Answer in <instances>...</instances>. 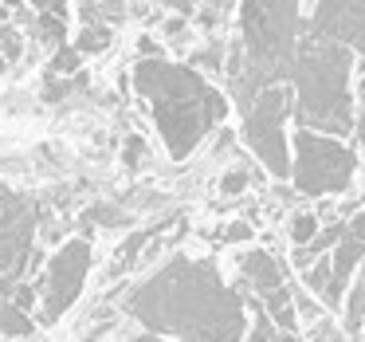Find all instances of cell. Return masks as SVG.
<instances>
[{
  "instance_id": "1",
  "label": "cell",
  "mask_w": 365,
  "mask_h": 342,
  "mask_svg": "<svg viewBox=\"0 0 365 342\" xmlns=\"http://www.w3.org/2000/svg\"><path fill=\"white\" fill-rule=\"evenodd\" d=\"M126 315L165 342H247L244 295L212 260L173 256L130 291Z\"/></svg>"
},
{
  "instance_id": "2",
  "label": "cell",
  "mask_w": 365,
  "mask_h": 342,
  "mask_svg": "<svg viewBox=\"0 0 365 342\" xmlns=\"http://www.w3.org/2000/svg\"><path fill=\"white\" fill-rule=\"evenodd\" d=\"M134 91L145 99L150 119L161 134L169 158H189L224 119H228V95L216 91L197 67L173 64V59H138Z\"/></svg>"
},
{
  "instance_id": "3",
  "label": "cell",
  "mask_w": 365,
  "mask_h": 342,
  "mask_svg": "<svg viewBox=\"0 0 365 342\" xmlns=\"http://www.w3.org/2000/svg\"><path fill=\"white\" fill-rule=\"evenodd\" d=\"M302 4L307 0H240V40L224 59L228 91L240 111L263 87L287 83V67L307 36Z\"/></svg>"
},
{
  "instance_id": "4",
  "label": "cell",
  "mask_w": 365,
  "mask_h": 342,
  "mask_svg": "<svg viewBox=\"0 0 365 342\" xmlns=\"http://www.w3.org/2000/svg\"><path fill=\"white\" fill-rule=\"evenodd\" d=\"M354 51L341 48L322 36H302L299 51H294L291 67H287V83L294 95V119L302 130H318L330 138L354 134Z\"/></svg>"
},
{
  "instance_id": "5",
  "label": "cell",
  "mask_w": 365,
  "mask_h": 342,
  "mask_svg": "<svg viewBox=\"0 0 365 342\" xmlns=\"http://www.w3.org/2000/svg\"><path fill=\"white\" fill-rule=\"evenodd\" d=\"M357 173V150L346 138L318 130H291V181L302 197H334L346 193Z\"/></svg>"
},
{
  "instance_id": "6",
  "label": "cell",
  "mask_w": 365,
  "mask_h": 342,
  "mask_svg": "<svg viewBox=\"0 0 365 342\" xmlns=\"http://www.w3.org/2000/svg\"><path fill=\"white\" fill-rule=\"evenodd\" d=\"M291 119H294L291 83H271L240 111L247 150L255 154V161L271 177H291V134H287Z\"/></svg>"
},
{
  "instance_id": "7",
  "label": "cell",
  "mask_w": 365,
  "mask_h": 342,
  "mask_svg": "<svg viewBox=\"0 0 365 342\" xmlns=\"http://www.w3.org/2000/svg\"><path fill=\"white\" fill-rule=\"evenodd\" d=\"M36 232H40L36 205L0 181V295L4 299H12L28 283V271L36 263Z\"/></svg>"
},
{
  "instance_id": "8",
  "label": "cell",
  "mask_w": 365,
  "mask_h": 342,
  "mask_svg": "<svg viewBox=\"0 0 365 342\" xmlns=\"http://www.w3.org/2000/svg\"><path fill=\"white\" fill-rule=\"evenodd\" d=\"M91 263H95V252H91V240H83V236L63 240V248L51 252L40 279L32 283L36 287V323H43V326L59 323L79 303L83 287L91 279Z\"/></svg>"
},
{
  "instance_id": "9",
  "label": "cell",
  "mask_w": 365,
  "mask_h": 342,
  "mask_svg": "<svg viewBox=\"0 0 365 342\" xmlns=\"http://www.w3.org/2000/svg\"><path fill=\"white\" fill-rule=\"evenodd\" d=\"M236 268H240V283L255 295L263 315L287 334L299 331V307H294V295H291V283H287L283 263L271 252H263V248H252V252H240Z\"/></svg>"
},
{
  "instance_id": "10",
  "label": "cell",
  "mask_w": 365,
  "mask_h": 342,
  "mask_svg": "<svg viewBox=\"0 0 365 342\" xmlns=\"http://www.w3.org/2000/svg\"><path fill=\"white\" fill-rule=\"evenodd\" d=\"M307 32L341 44L365 59V0H310Z\"/></svg>"
},
{
  "instance_id": "11",
  "label": "cell",
  "mask_w": 365,
  "mask_h": 342,
  "mask_svg": "<svg viewBox=\"0 0 365 342\" xmlns=\"http://www.w3.org/2000/svg\"><path fill=\"white\" fill-rule=\"evenodd\" d=\"M365 260V213H354L346 221V232H341V240L334 244L330 252V307H341V295H346L349 279L357 276V268H361Z\"/></svg>"
},
{
  "instance_id": "12",
  "label": "cell",
  "mask_w": 365,
  "mask_h": 342,
  "mask_svg": "<svg viewBox=\"0 0 365 342\" xmlns=\"http://www.w3.org/2000/svg\"><path fill=\"white\" fill-rule=\"evenodd\" d=\"M341 334L346 338H357L361 342L365 334V260L357 268V276L349 279L346 295H341Z\"/></svg>"
},
{
  "instance_id": "13",
  "label": "cell",
  "mask_w": 365,
  "mask_h": 342,
  "mask_svg": "<svg viewBox=\"0 0 365 342\" xmlns=\"http://www.w3.org/2000/svg\"><path fill=\"white\" fill-rule=\"evenodd\" d=\"M83 28H118L126 20V0H75Z\"/></svg>"
},
{
  "instance_id": "14",
  "label": "cell",
  "mask_w": 365,
  "mask_h": 342,
  "mask_svg": "<svg viewBox=\"0 0 365 342\" xmlns=\"http://www.w3.org/2000/svg\"><path fill=\"white\" fill-rule=\"evenodd\" d=\"M28 334H36V318L28 311H20L12 299L0 295V338L16 342V338H28Z\"/></svg>"
},
{
  "instance_id": "15",
  "label": "cell",
  "mask_w": 365,
  "mask_h": 342,
  "mask_svg": "<svg viewBox=\"0 0 365 342\" xmlns=\"http://www.w3.org/2000/svg\"><path fill=\"white\" fill-rule=\"evenodd\" d=\"M114 40L110 28H79V36H75L71 48L79 51V56H98V51H106Z\"/></svg>"
},
{
  "instance_id": "16",
  "label": "cell",
  "mask_w": 365,
  "mask_h": 342,
  "mask_svg": "<svg viewBox=\"0 0 365 342\" xmlns=\"http://www.w3.org/2000/svg\"><path fill=\"white\" fill-rule=\"evenodd\" d=\"M354 106H357V119H354L349 146H365V64L357 67V79H354Z\"/></svg>"
},
{
  "instance_id": "17",
  "label": "cell",
  "mask_w": 365,
  "mask_h": 342,
  "mask_svg": "<svg viewBox=\"0 0 365 342\" xmlns=\"http://www.w3.org/2000/svg\"><path fill=\"white\" fill-rule=\"evenodd\" d=\"M287 232H291L294 248H307L310 240L318 236V221L310 213H299V216H291V228H287Z\"/></svg>"
},
{
  "instance_id": "18",
  "label": "cell",
  "mask_w": 365,
  "mask_h": 342,
  "mask_svg": "<svg viewBox=\"0 0 365 342\" xmlns=\"http://www.w3.org/2000/svg\"><path fill=\"white\" fill-rule=\"evenodd\" d=\"M232 9H236V0H205V9H200V24H205V28H216Z\"/></svg>"
},
{
  "instance_id": "19",
  "label": "cell",
  "mask_w": 365,
  "mask_h": 342,
  "mask_svg": "<svg viewBox=\"0 0 365 342\" xmlns=\"http://www.w3.org/2000/svg\"><path fill=\"white\" fill-rule=\"evenodd\" d=\"M247 181H252V177H247V169H244V166H236V169H228V173H224L220 193H224V197H232V193H244V189H247Z\"/></svg>"
},
{
  "instance_id": "20",
  "label": "cell",
  "mask_w": 365,
  "mask_h": 342,
  "mask_svg": "<svg viewBox=\"0 0 365 342\" xmlns=\"http://www.w3.org/2000/svg\"><path fill=\"white\" fill-rule=\"evenodd\" d=\"M142 161H145V142H142V138H130V142H126V166L138 169Z\"/></svg>"
},
{
  "instance_id": "21",
  "label": "cell",
  "mask_w": 365,
  "mask_h": 342,
  "mask_svg": "<svg viewBox=\"0 0 365 342\" xmlns=\"http://www.w3.org/2000/svg\"><path fill=\"white\" fill-rule=\"evenodd\" d=\"M165 4L177 12V16H192V12L200 9V0H165Z\"/></svg>"
},
{
  "instance_id": "22",
  "label": "cell",
  "mask_w": 365,
  "mask_h": 342,
  "mask_svg": "<svg viewBox=\"0 0 365 342\" xmlns=\"http://www.w3.org/2000/svg\"><path fill=\"white\" fill-rule=\"evenodd\" d=\"M224 240L240 244V240H252V232H247V224H232V228H224Z\"/></svg>"
},
{
  "instance_id": "23",
  "label": "cell",
  "mask_w": 365,
  "mask_h": 342,
  "mask_svg": "<svg viewBox=\"0 0 365 342\" xmlns=\"http://www.w3.org/2000/svg\"><path fill=\"white\" fill-rule=\"evenodd\" d=\"M4 20H9V9H4V4H0V24H4Z\"/></svg>"
},
{
  "instance_id": "24",
  "label": "cell",
  "mask_w": 365,
  "mask_h": 342,
  "mask_svg": "<svg viewBox=\"0 0 365 342\" xmlns=\"http://www.w3.org/2000/svg\"><path fill=\"white\" fill-rule=\"evenodd\" d=\"M0 342H9V338H0ZM16 342H28V338H16Z\"/></svg>"
},
{
  "instance_id": "25",
  "label": "cell",
  "mask_w": 365,
  "mask_h": 342,
  "mask_svg": "<svg viewBox=\"0 0 365 342\" xmlns=\"http://www.w3.org/2000/svg\"><path fill=\"white\" fill-rule=\"evenodd\" d=\"M361 64H365V59H361Z\"/></svg>"
}]
</instances>
